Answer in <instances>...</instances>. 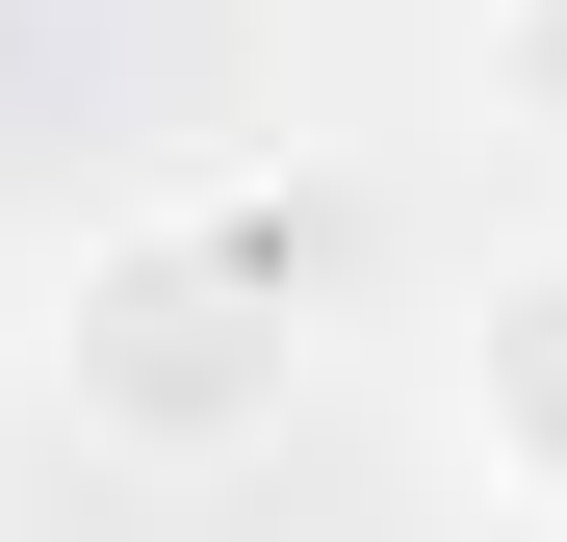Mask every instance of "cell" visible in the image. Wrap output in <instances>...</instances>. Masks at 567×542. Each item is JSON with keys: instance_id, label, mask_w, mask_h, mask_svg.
<instances>
[{"instance_id": "6da1fadb", "label": "cell", "mask_w": 567, "mask_h": 542, "mask_svg": "<svg viewBox=\"0 0 567 542\" xmlns=\"http://www.w3.org/2000/svg\"><path fill=\"white\" fill-rule=\"evenodd\" d=\"M439 439L491 517H567V233H516L464 285V361H439Z\"/></svg>"}, {"instance_id": "7a4b0ae2", "label": "cell", "mask_w": 567, "mask_h": 542, "mask_svg": "<svg viewBox=\"0 0 567 542\" xmlns=\"http://www.w3.org/2000/svg\"><path fill=\"white\" fill-rule=\"evenodd\" d=\"M491 104H516V130H567V0H491Z\"/></svg>"}]
</instances>
